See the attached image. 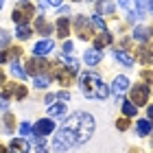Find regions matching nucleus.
Returning <instances> with one entry per match:
<instances>
[{
	"mask_svg": "<svg viewBox=\"0 0 153 153\" xmlns=\"http://www.w3.org/2000/svg\"><path fill=\"white\" fill-rule=\"evenodd\" d=\"M79 83H81V90L88 99H101L103 101L109 96V88L101 81V76L96 72H81Z\"/></svg>",
	"mask_w": 153,
	"mask_h": 153,
	"instance_id": "f257e3e1",
	"label": "nucleus"
},
{
	"mask_svg": "<svg viewBox=\"0 0 153 153\" xmlns=\"http://www.w3.org/2000/svg\"><path fill=\"white\" fill-rule=\"evenodd\" d=\"M94 116H90L85 112H81V118H79V125H76V129H74V136H76V142H88L90 138H92L94 134Z\"/></svg>",
	"mask_w": 153,
	"mask_h": 153,
	"instance_id": "f03ea898",
	"label": "nucleus"
},
{
	"mask_svg": "<svg viewBox=\"0 0 153 153\" xmlns=\"http://www.w3.org/2000/svg\"><path fill=\"white\" fill-rule=\"evenodd\" d=\"M48 70L53 72V79H57V81H59V85H64V88H70L72 83L76 81V72L70 70V68H66V66H61V64H53V66H48Z\"/></svg>",
	"mask_w": 153,
	"mask_h": 153,
	"instance_id": "7ed1b4c3",
	"label": "nucleus"
},
{
	"mask_svg": "<svg viewBox=\"0 0 153 153\" xmlns=\"http://www.w3.org/2000/svg\"><path fill=\"white\" fill-rule=\"evenodd\" d=\"M74 144H76V136H74V131H68V129L61 127L57 134H55V142H53V147H55V151H57V153H64V151H68V149H72Z\"/></svg>",
	"mask_w": 153,
	"mask_h": 153,
	"instance_id": "20e7f679",
	"label": "nucleus"
},
{
	"mask_svg": "<svg viewBox=\"0 0 153 153\" xmlns=\"http://www.w3.org/2000/svg\"><path fill=\"white\" fill-rule=\"evenodd\" d=\"M33 13H35V7L31 2H20L16 9H13L11 18H13V22H18V26H20V24H29L33 20Z\"/></svg>",
	"mask_w": 153,
	"mask_h": 153,
	"instance_id": "39448f33",
	"label": "nucleus"
},
{
	"mask_svg": "<svg viewBox=\"0 0 153 153\" xmlns=\"http://www.w3.org/2000/svg\"><path fill=\"white\" fill-rule=\"evenodd\" d=\"M74 31L81 39H94V26L92 20H88L85 16H76L74 18Z\"/></svg>",
	"mask_w": 153,
	"mask_h": 153,
	"instance_id": "423d86ee",
	"label": "nucleus"
},
{
	"mask_svg": "<svg viewBox=\"0 0 153 153\" xmlns=\"http://www.w3.org/2000/svg\"><path fill=\"white\" fill-rule=\"evenodd\" d=\"M147 99H149V85H144V83H138V85H134L129 90V101L136 107L147 105Z\"/></svg>",
	"mask_w": 153,
	"mask_h": 153,
	"instance_id": "0eeeda50",
	"label": "nucleus"
},
{
	"mask_svg": "<svg viewBox=\"0 0 153 153\" xmlns=\"http://www.w3.org/2000/svg\"><path fill=\"white\" fill-rule=\"evenodd\" d=\"M24 70H26V74L39 76L44 70H48V61H46L44 57H31V59L24 64Z\"/></svg>",
	"mask_w": 153,
	"mask_h": 153,
	"instance_id": "6e6552de",
	"label": "nucleus"
},
{
	"mask_svg": "<svg viewBox=\"0 0 153 153\" xmlns=\"http://www.w3.org/2000/svg\"><path fill=\"white\" fill-rule=\"evenodd\" d=\"M0 96H4L7 101H9V99L22 101L24 96H26V88L20 85V83H7V85L2 88V94H0Z\"/></svg>",
	"mask_w": 153,
	"mask_h": 153,
	"instance_id": "1a4fd4ad",
	"label": "nucleus"
},
{
	"mask_svg": "<svg viewBox=\"0 0 153 153\" xmlns=\"http://www.w3.org/2000/svg\"><path fill=\"white\" fill-rule=\"evenodd\" d=\"M33 131H35V136H48L55 131V123L51 120V118H39V120L35 123V127H33Z\"/></svg>",
	"mask_w": 153,
	"mask_h": 153,
	"instance_id": "9d476101",
	"label": "nucleus"
},
{
	"mask_svg": "<svg viewBox=\"0 0 153 153\" xmlns=\"http://www.w3.org/2000/svg\"><path fill=\"white\" fill-rule=\"evenodd\" d=\"M29 149H31V142L26 140V138H16V140H11V144H9L11 153H29Z\"/></svg>",
	"mask_w": 153,
	"mask_h": 153,
	"instance_id": "9b49d317",
	"label": "nucleus"
},
{
	"mask_svg": "<svg viewBox=\"0 0 153 153\" xmlns=\"http://www.w3.org/2000/svg\"><path fill=\"white\" fill-rule=\"evenodd\" d=\"M109 90H114L116 94H125L129 90V76H125V74H118L116 79H114V83H112V88Z\"/></svg>",
	"mask_w": 153,
	"mask_h": 153,
	"instance_id": "f8f14e48",
	"label": "nucleus"
},
{
	"mask_svg": "<svg viewBox=\"0 0 153 153\" xmlns=\"http://www.w3.org/2000/svg\"><path fill=\"white\" fill-rule=\"evenodd\" d=\"M112 44V35H109V31H99L94 35V48L96 51H101V48H105Z\"/></svg>",
	"mask_w": 153,
	"mask_h": 153,
	"instance_id": "ddd939ff",
	"label": "nucleus"
},
{
	"mask_svg": "<svg viewBox=\"0 0 153 153\" xmlns=\"http://www.w3.org/2000/svg\"><path fill=\"white\" fill-rule=\"evenodd\" d=\"M53 39H44V42H37L35 48H33V53H35V57H44V55H48L53 51Z\"/></svg>",
	"mask_w": 153,
	"mask_h": 153,
	"instance_id": "4468645a",
	"label": "nucleus"
},
{
	"mask_svg": "<svg viewBox=\"0 0 153 153\" xmlns=\"http://www.w3.org/2000/svg\"><path fill=\"white\" fill-rule=\"evenodd\" d=\"M66 103L64 101H55L51 107H48V116H53V118H61V116H66Z\"/></svg>",
	"mask_w": 153,
	"mask_h": 153,
	"instance_id": "2eb2a0df",
	"label": "nucleus"
},
{
	"mask_svg": "<svg viewBox=\"0 0 153 153\" xmlns=\"http://www.w3.org/2000/svg\"><path fill=\"white\" fill-rule=\"evenodd\" d=\"M138 59H140L142 64H151L153 61V44H147V46L138 48Z\"/></svg>",
	"mask_w": 153,
	"mask_h": 153,
	"instance_id": "dca6fc26",
	"label": "nucleus"
},
{
	"mask_svg": "<svg viewBox=\"0 0 153 153\" xmlns=\"http://www.w3.org/2000/svg\"><path fill=\"white\" fill-rule=\"evenodd\" d=\"M114 0H96V16H103V13H114Z\"/></svg>",
	"mask_w": 153,
	"mask_h": 153,
	"instance_id": "f3484780",
	"label": "nucleus"
},
{
	"mask_svg": "<svg viewBox=\"0 0 153 153\" xmlns=\"http://www.w3.org/2000/svg\"><path fill=\"white\" fill-rule=\"evenodd\" d=\"M136 131H138L140 136H149L151 131H153V120H149V118H140V120H138Z\"/></svg>",
	"mask_w": 153,
	"mask_h": 153,
	"instance_id": "a211bd4d",
	"label": "nucleus"
},
{
	"mask_svg": "<svg viewBox=\"0 0 153 153\" xmlns=\"http://www.w3.org/2000/svg\"><path fill=\"white\" fill-rule=\"evenodd\" d=\"M151 33H153V29H149V26H136L134 29V37L140 39V42H149Z\"/></svg>",
	"mask_w": 153,
	"mask_h": 153,
	"instance_id": "6ab92c4d",
	"label": "nucleus"
},
{
	"mask_svg": "<svg viewBox=\"0 0 153 153\" xmlns=\"http://www.w3.org/2000/svg\"><path fill=\"white\" fill-rule=\"evenodd\" d=\"M55 29H57L59 37H68V33H70V22H68L66 18H59L57 24H55Z\"/></svg>",
	"mask_w": 153,
	"mask_h": 153,
	"instance_id": "aec40b11",
	"label": "nucleus"
},
{
	"mask_svg": "<svg viewBox=\"0 0 153 153\" xmlns=\"http://www.w3.org/2000/svg\"><path fill=\"white\" fill-rule=\"evenodd\" d=\"M114 55H116V59L120 61L123 66H127V68H131V66H134V57H131V55H129L127 51H116Z\"/></svg>",
	"mask_w": 153,
	"mask_h": 153,
	"instance_id": "412c9836",
	"label": "nucleus"
},
{
	"mask_svg": "<svg viewBox=\"0 0 153 153\" xmlns=\"http://www.w3.org/2000/svg\"><path fill=\"white\" fill-rule=\"evenodd\" d=\"M101 61V51H96V48H90V51L85 53V64L88 66H94Z\"/></svg>",
	"mask_w": 153,
	"mask_h": 153,
	"instance_id": "4be33fe9",
	"label": "nucleus"
},
{
	"mask_svg": "<svg viewBox=\"0 0 153 153\" xmlns=\"http://www.w3.org/2000/svg\"><path fill=\"white\" fill-rule=\"evenodd\" d=\"M123 114L127 116V118H131V116L138 114V107H136L131 101H125V103H123Z\"/></svg>",
	"mask_w": 153,
	"mask_h": 153,
	"instance_id": "5701e85b",
	"label": "nucleus"
},
{
	"mask_svg": "<svg viewBox=\"0 0 153 153\" xmlns=\"http://www.w3.org/2000/svg\"><path fill=\"white\" fill-rule=\"evenodd\" d=\"M20 136H22V138H33V136H35V131H33V127H31V123H22V125H20Z\"/></svg>",
	"mask_w": 153,
	"mask_h": 153,
	"instance_id": "b1692460",
	"label": "nucleus"
},
{
	"mask_svg": "<svg viewBox=\"0 0 153 153\" xmlns=\"http://www.w3.org/2000/svg\"><path fill=\"white\" fill-rule=\"evenodd\" d=\"M16 35H18L20 39H29V37H31V26H29V24H20L18 31H16Z\"/></svg>",
	"mask_w": 153,
	"mask_h": 153,
	"instance_id": "393cba45",
	"label": "nucleus"
},
{
	"mask_svg": "<svg viewBox=\"0 0 153 153\" xmlns=\"http://www.w3.org/2000/svg\"><path fill=\"white\" fill-rule=\"evenodd\" d=\"M51 79H53V76H48V74H39V76H35V88H48Z\"/></svg>",
	"mask_w": 153,
	"mask_h": 153,
	"instance_id": "a878e982",
	"label": "nucleus"
},
{
	"mask_svg": "<svg viewBox=\"0 0 153 153\" xmlns=\"http://www.w3.org/2000/svg\"><path fill=\"white\" fill-rule=\"evenodd\" d=\"M11 72H13V74H16V76H18V79H26V72L22 70V66H20V64H18V61H13V64H11Z\"/></svg>",
	"mask_w": 153,
	"mask_h": 153,
	"instance_id": "bb28decb",
	"label": "nucleus"
},
{
	"mask_svg": "<svg viewBox=\"0 0 153 153\" xmlns=\"http://www.w3.org/2000/svg\"><path fill=\"white\" fill-rule=\"evenodd\" d=\"M35 26H37V31H39V33H44V35H48V33H51V24H48V22H44L42 18L35 22Z\"/></svg>",
	"mask_w": 153,
	"mask_h": 153,
	"instance_id": "cd10ccee",
	"label": "nucleus"
},
{
	"mask_svg": "<svg viewBox=\"0 0 153 153\" xmlns=\"http://www.w3.org/2000/svg\"><path fill=\"white\" fill-rule=\"evenodd\" d=\"M20 55H22V51H20V48H11L9 53L4 51V59H11V61H18V57Z\"/></svg>",
	"mask_w": 153,
	"mask_h": 153,
	"instance_id": "c85d7f7f",
	"label": "nucleus"
},
{
	"mask_svg": "<svg viewBox=\"0 0 153 153\" xmlns=\"http://www.w3.org/2000/svg\"><path fill=\"white\" fill-rule=\"evenodd\" d=\"M136 7H138V16H144L149 9V0H136Z\"/></svg>",
	"mask_w": 153,
	"mask_h": 153,
	"instance_id": "c756f323",
	"label": "nucleus"
},
{
	"mask_svg": "<svg viewBox=\"0 0 153 153\" xmlns=\"http://www.w3.org/2000/svg\"><path fill=\"white\" fill-rule=\"evenodd\" d=\"M9 39H11L9 31H2V29H0V46H9Z\"/></svg>",
	"mask_w": 153,
	"mask_h": 153,
	"instance_id": "7c9ffc66",
	"label": "nucleus"
},
{
	"mask_svg": "<svg viewBox=\"0 0 153 153\" xmlns=\"http://www.w3.org/2000/svg\"><path fill=\"white\" fill-rule=\"evenodd\" d=\"M4 129L7 131H13V116L11 114H7V118H4Z\"/></svg>",
	"mask_w": 153,
	"mask_h": 153,
	"instance_id": "2f4dec72",
	"label": "nucleus"
},
{
	"mask_svg": "<svg viewBox=\"0 0 153 153\" xmlns=\"http://www.w3.org/2000/svg\"><path fill=\"white\" fill-rule=\"evenodd\" d=\"M116 127L120 129V131H125V129L129 127V120H127V118H120V120H116Z\"/></svg>",
	"mask_w": 153,
	"mask_h": 153,
	"instance_id": "473e14b6",
	"label": "nucleus"
},
{
	"mask_svg": "<svg viewBox=\"0 0 153 153\" xmlns=\"http://www.w3.org/2000/svg\"><path fill=\"white\" fill-rule=\"evenodd\" d=\"M44 2H48L51 7H61V2H64V0H44Z\"/></svg>",
	"mask_w": 153,
	"mask_h": 153,
	"instance_id": "72a5a7b5",
	"label": "nucleus"
},
{
	"mask_svg": "<svg viewBox=\"0 0 153 153\" xmlns=\"http://www.w3.org/2000/svg\"><path fill=\"white\" fill-rule=\"evenodd\" d=\"M72 42H66V44H64V53H72Z\"/></svg>",
	"mask_w": 153,
	"mask_h": 153,
	"instance_id": "f704fd0d",
	"label": "nucleus"
},
{
	"mask_svg": "<svg viewBox=\"0 0 153 153\" xmlns=\"http://www.w3.org/2000/svg\"><path fill=\"white\" fill-rule=\"evenodd\" d=\"M127 20H129V22H131V24H134V22H136V20H138V16H136V13H131V11H129V13H127Z\"/></svg>",
	"mask_w": 153,
	"mask_h": 153,
	"instance_id": "c9c22d12",
	"label": "nucleus"
},
{
	"mask_svg": "<svg viewBox=\"0 0 153 153\" xmlns=\"http://www.w3.org/2000/svg\"><path fill=\"white\" fill-rule=\"evenodd\" d=\"M118 4L125 7V9H129V4H131V0H118Z\"/></svg>",
	"mask_w": 153,
	"mask_h": 153,
	"instance_id": "e433bc0d",
	"label": "nucleus"
},
{
	"mask_svg": "<svg viewBox=\"0 0 153 153\" xmlns=\"http://www.w3.org/2000/svg\"><path fill=\"white\" fill-rule=\"evenodd\" d=\"M4 79H7V74H4L2 70H0V90H2V88H4Z\"/></svg>",
	"mask_w": 153,
	"mask_h": 153,
	"instance_id": "4c0bfd02",
	"label": "nucleus"
},
{
	"mask_svg": "<svg viewBox=\"0 0 153 153\" xmlns=\"http://www.w3.org/2000/svg\"><path fill=\"white\" fill-rule=\"evenodd\" d=\"M7 103H9V101H7L4 96H0V109H7Z\"/></svg>",
	"mask_w": 153,
	"mask_h": 153,
	"instance_id": "58836bf2",
	"label": "nucleus"
},
{
	"mask_svg": "<svg viewBox=\"0 0 153 153\" xmlns=\"http://www.w3.org/2000/svg\"><path fill=\"white\" fill-rule=\"evenodd\" d=\"M59 99H61V101H68V99H70V94H68V92H61Z\"/></svg>",
	"mask_w": 153,
	"mask_h": 153,
	"instance_id": "ea45409f",
	"label": "nucleus"
},
{
	"mask_svg": "<svg viewBox=\"0 0 153 153\" xmlns=\"http://www.w3.org/2000/svg\"><path fill=\"white\" fill-rule=\"evenodd\" d=\"M151 76H153V74H151V72H147V70H144V72H142V79H144V81H149V79H151Z\"/></svg>",
	"mask_w": 153,
	"mask_h": 153,
	"instance_id": "a19ab883",
	"label": "nucleus"
},
{
	"mask_svg": "<svg viewBox=\"0 0 153 153\" xmlns=\"http://www.w3.org/2000/svg\"><path fill=\"white\" fill-rule=\"evenodd\" d=\"M151 118H153V105L149 107V120H151Z\"/></svg>",
	"mask_w": 153,
	"mask_h": 153,
	"instance_id": "79ce46f5",
	"label": "nucleus"
},
{
	"mask_svg": "<svg viewBox=\"0 0 153 153\" xmlns=\"http://www.w3.org/2000/svg\"><path fill=\"white\" fill-rule=\"evenodd\" d=\"M37 153H48V151H46L44 147H37Z\"/></svg>",
	"mask_w": 153,
	"mask_h": 153,
	"instance_id": "37998d69",
	"label": "nucleus"
},
{
	"mask_svg": "<svg viewBox=\"0 0 153 153\" xmlns=\"http://www.w3.org/2000/svg\"><path fill=\"white\" fill-rule=\"evenodd\" d=\"M0 153H7V147H4V144H0Z\"/></svg>",
	"mask_w": 153,
	"mask_h": 153,
	"instance_id": "c03bdc74",
	"label": "nucleus"
},
{
	"mask_svg": "<svg viewBox=\"0 0 153 153\" xmlns=\"http://www.w3.org/2000/svg\"><path fill=\"white\" fill-rule=\"evenodd\" d=\"M149 11L153 13V0H149Z\"/></svg>",
	"mask_w": 153,
	"mask_h": 153,
	"instance_id": "a18cd8bd",
	"label": "nucleus"
},
{
	"mask_svg": "<svg viewBox=\"0 0 153 153\" xmlns=\"http://www.w3.org/2000/svg\"><path fill=\"white\" fill-rule=\"evenodd\" d=\"M2 61H7V59H4V53H0V64H2Z\"/></svg>",
	"mask_w": 153,
	"mask_h": 153,
	"instance_id": "49530a36",
	"label": "nucleus"
},
{
	"mask_svg": "<svg viewBox=\"0 0 153 153\" xmlns=\"http://www.w3.org/2000/svg\"><path fill=\"white\" fill-rule=\"evenodd\" d=\"M2 2H4V0H0V9H2Z\"/></svg>",
	"mask_w": 153,
	"mask_h": 153,
	"instance_id": "de8ad7c7",
	"label": "nucleus"
},
{
	"mask_svg": "<svg viewBox=\"0 0 153 153\" xmlns=\"http://www.w3.org/2000/svg\"><path fill=\"white\" fill-rule=\"evenodd\" d=\"M20 2H26V0H20Z\"/></svg>",
	"mask_w": 153,
	"mask_h": 153,
	"instance_id": "09e8293b",
	"label": "nucleus"
},
{
	"mask_svg": "<svg viewBox=\"0 0 153 153\" xmlns=\"http://www.w3.org/2000/svg\"><path fill=\"white\" fill-rule=\"evenodd\" d=\"M76 2H79V0H76Z\"/></svg>",
	"mask_w": 153,
	"mask_h": 153,
	"instance_id": "8fccbe9b",
	"label": "nucleus"
}]
</instances>
